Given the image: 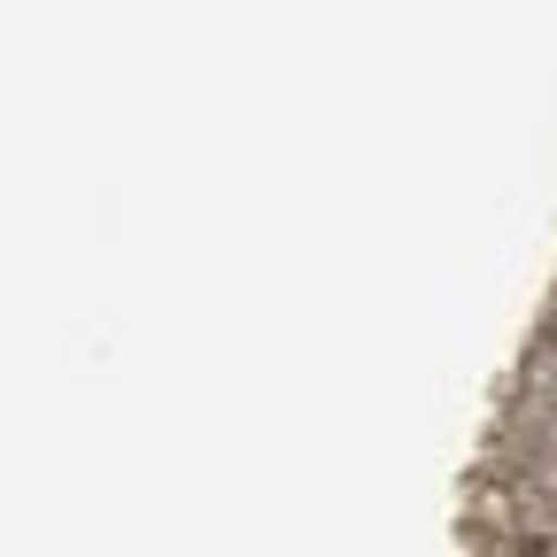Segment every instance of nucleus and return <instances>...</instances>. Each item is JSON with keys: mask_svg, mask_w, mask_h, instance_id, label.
Masks as SVG:
<instances>
[]
</instances>
